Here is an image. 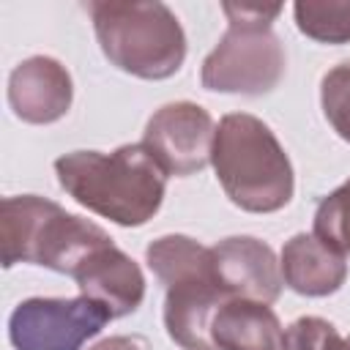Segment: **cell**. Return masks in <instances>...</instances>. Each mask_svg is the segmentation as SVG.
Here are the masks:
<instances>
[{"label":"cell","instance_id":"obj_10","mask_svg":"<svg viewBox=\"0 0 350 350\" xmlns=\"http://www.w3.org/2000/svg\"><path fill=\"white\" fill-rule=\"evenodd\" d=\"M71 101V74L49 55H33L16 63L8 74V107L22 123L49 126L68 115Z\"/></svg>","mask_w":350,"mask_h":350},{"label":"cell","instance_id":"obj_7","mask_svg":"<svg viewBox=\"0 0 350 350\" xmlns=\"http://www.w3.org/2000/svg\"><path fill=\"white\" fill-rule=\"evenodd\" d=\"M216 126L205 107L194 101H170L159 107L142 134V145L164 175L189 178L211 164Z\"/></svg>","mask_w":350,"mask_h":350},{"label":"cell","instance_id":"obj_12","mask_svg":"<svg viewBox=\"0 0 350 350\" xmlns=\"http://www.w3.org/2000/svg\"><path fill=\"white\" fill-rule=\"evenodd\" d=\"M284 284L306 298H325L342 290L347 279L345 254L325 246L314 232H298L282 246L279 257Z\"/></svg>","mask_w":350,"mask_h":350},{"label":"cell","instance_id":"obj_5","mask_svg":"<svg viewBox=\"0 0 350 350\" xmlns=\"http://www.w3.org/2000/svg\"><path fill=\"white\" fill-rule=\"evenodd\" d=\"M227 30L205 55L200 82L213 93L265 96L284 79L287 55L273 33V19L282 5L262 3H221Z\"/></svg>","mask_w":350,"mask_h":350},{"label":"cell","instance_id":"obj_13","mask_svg":"<svg viewBox=\"0 0 350 350\" xmlns=\"http://www.w3.org/2000/svg\"><path fill=\"white\" fill-rule=\"evenodd\" d=\"M211 339L216 350H284V328L268 304L227 298L213 314Z\"/></svg>","mask_w":350,"mask_h":350},{"label":"cell","instance_id":"obj_3","mask_svg":"<svg viewBox=\"0 0 350 350\" xmlns=\"http://www.w3.org/2000/svg\"><path fill=\"white\" fill-rule=\"evenodd\" d=\"M96 41L104 57L137 79H170L186 60V33L159 0H90Z\"/></svg>","mask_w":350,"mask_h":350},{"label":"cell","instance_id":"obj_16","mask_svg":"<svg viewBox=\"0 0 350 350\" xmlns=\"http://www.w3.org/2000/svg\"><path fill=\"white\" fill-rule=\"evenodd\" d=\"M320 107L336 137L350 142V60L336 63L320 79Z\"/></svg>","mask_w":350,"mask_h":350},{"label":"cell","instance_id":"obj_11","mask_svg":"<svg viewBox=\"0 0 350 350\" xmlns=\"http://www.w3.org/2000/svg\"><path fill=\"white\" fill-rule=\"evenodd\" d=\"M79 295H88L107 309L112 320L134 314L145 301V276L142 268L115 243L98 249L88 257L74 273Z\"/></svg>","mask_w":350,"mask_h":350},{"label":"cell","instance_id":"obj_8","mask_svg":"<svg viewBox=\"0 0 350 350\" xmlns=\"http://www.w3.org/2000/svg\"><path fill=\"white\" fill-rule=\"evenodd\" d=\"M164 287H167L164 295L167 336L183 350H216L211 339V325H213V314L227 301V295L221 293L213 276L211 254L205 262L189 268L186 273H178Z\"/></svg>","mask_w":350,"mask_h":350},{"label":"cell","instance_id":"obj_2","mask_svg":"<svg viewBox=\"0 0 350 350\" xmlns=\"http://www.w3.org/2000/svg\"><path fill=\"white\" fill-rule=\"evenodd\" d=\"M211 164L227 200L246 213H276L290 205L295 172L268 123L249 112L219 120Z\"/></svg>","mask_w":350,"mask_h":350},{"label":"cell","instance_id":"obj_15","mask_svg":"<svg viewBox=\"0 0 350 350\" xmlns=\"http://www.w3.org/2000/svg\"><path fill=\"white\" fill-rule=\"evenodd\" d=\"M314 235L339 254H350V178L317 202Z\"/></svg>","mask_w":350,"mask_h":350},{"label":"cell","instance_id":"obj_18","mask_svg":"<svg viewBox=\"0 0 350 350\" xmlns=\"http://www.w3.org/2000/svg\"><path fill=\"white\" fill-rule=\"evenodd\" d=\"M88 350H145L137 336H107Z\"/></svg>","mask_w":350,"mask_h":350},{"label":"cell","instance_id":"obj_14","mask_svg":"<svg viewBox=\"0 0 350 350\" xmlns=\"http://www.w3.org/2000/svg\"><path fill=\"white\" fill-rule=\"evenodd\" d=\"M295 27L317 44H350V0L293 3Z\"/></svg>","mask_w":350,"mask_h":350},{"label":"cell","instance_id":"obj_1","mask_svg":"<svg viewBox=\"0 0 350 350\" xmlns=\"http://www.w3.org/2000/svg\"><path fill=\"white\" fill-rule=\"evenodd\" d=\"M55 175L74 202L120 227L148 224L167 194V175L142 142L120 145L112 153H63L55 159Z\"/></svg>","mask_w":350,"mask_h":350},{"label":"cell","instance_id":"obj_4","mask_svg":"<svg viewBox=\"0 0 350 350\" xmlns=\"http://www.w3.org/2000/svg\"><path fill=\"white\" fill-rule=\"evenodd\" d=\"M112 238L93 221L68 213L38 194H16L0 202L3 268L19 262L41 265L74 279L79 265Z\"/></svg>","mask_w":350,"mask_h":350},{"label":"cell","instance_id":"obj_9","mask_svg":"<svg viewBox=\"0 0 350 350\" xmlns=\"http://www.w3.org/2000/svg\"><path fill=\"white\" fill-rule=\"evenodd\" d=\"M213 276L227 298L273 304L282 295V268L273 249L252 235H232L211 246Z\"/></svg>","mask_w":350,"mask_h":350},{"label":"cell","instance_id":"obj_17","mask_svg":"<svg viewBox=\"0 0 350 350\" xmlns=\"http://www.w3.org/2000/svg\"><path fill=\"white\" fill-rule=\"evenodd\" d=\"M284 350H350V334H339L325 317L304 314L284 328Z\"/></svg>","mask_w":350,"mask_h":350},{"label":"cell","instance_id":"obj_6","mask_svg":"<svg viewBox=\"0 0 350 350\" xmlns=\"http://www.w3.org/2000/svg\"><path fill=\"white\" fill-rule=\"evenodd\" d=\"M112 317L88 295L77 298H25L8 317L14 350H82Z\"/></svg>","mask_w":350,"mask_h":350}]
</instances>
